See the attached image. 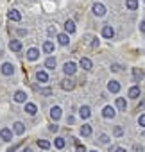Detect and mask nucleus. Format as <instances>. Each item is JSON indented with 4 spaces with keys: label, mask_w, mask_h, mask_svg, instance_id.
<instances>
[{
    "label": "nucleus",
    "mask_w": 145,
    "mask_h": 152,
    "mask_svg": "<svg viewBox=\"0 0 145 152\" xmlns=\"http://www.w3.org/2000/svg\"><path fill=\"white\" fill-rule=\"evenodd\" d=\"M61 88H63L64 91H72V90L75 88V81H74V79H70V77H66V79L61 81Z\"/></svg>",
    "instance_id": "f257e3e1"
},
{
    "label": "nucleus",
    "mask_w": 145,
    "mask_h": 152,
    "mask_svg": "<svg viewBox=\"0 0 145 152\" xmlns=\"http://www.w3.org/2000/svg\"><path fill=\"white\" fill-rule=\"evenodd\" d=\"M92 11H93V15H95V16H104V15H106V6H104V4H100V2H97V4H93Z\"/></svg>",
    "instance_id": "f03ea898"
},
{
    "label": "nucleus",
    "mask_w": 145,
    "mask_h": 152,
    "mask_svg": "<svg viewBox=\"0 0 145 152\" xmlns=\"http://www.w3.org/2000/svg\"><path fill=\"white\" fill-rule=\"evenodd\" d=\"M140 95H141L140 86H131V88H129V91H127V97H129V99H133V100L140 99Z\"/></svg>",
    "instance_id": "7ed1b4c3"
},
{
    "label": "nucleus",
    "mask_w": 145,
    "mask_h": 152,
    "mask_svg": "<svg viewBox=\"0 0 145 152\" xmlns=\"http://www.w3.org/2000/svg\"><path fill=\"white\" fill-rule=\"evenodd\" d=\"M75 70H77V66H75V63H72V61L64 63V66H63V72H64L66 75H74Z\"/></svg>",
    "instance_id": "20e7f679"
},
{
    "label": "nucleus",
    "mask_w": 145,
    "mask_h": 152,
    "mask_svg": "<svg viewBox=\"0 0 145 152\" xmlns=\"http://www.w3.org/2000/svg\"><path fill=\"white\" fill-rule=\"evenodd\" d=\"M102 36L106 38V39H113V36H115V29L108 23V25H104L102 27Z\"/></svg>",
    "instance_id": "39448f33"
},
{
    "label": "nucleus",
    "mask_w": 145,
    "mask_h": 152,
    "mask_svg": "<svg viewBox=\"0 0 145 152\" xmlns=\"http://www.w3.org/2000/svg\"><path fill=\"white\" fill-rule=\"evenodd\" d=\"M13 132H15V131H11L9 127H4L2 131H0V138H2L4 141H11V140H13Z\"/></svg>",
    "instance_id": "423d86ee"
},
{
    "label": "nucleus",
    "mask_w": 145,
    "mask_h": 152,
    "mask_svg": "<svg viewBox=\"0 0 145 152\" xmlns=\"http://www.w3.org/2000/svg\"><path fill=\"white\" fill-rule=\"evenodd\" d=\"M115 115H116V111H115V107H111V106H106V107L102 109V116H104L106 120L115 118Z\"/></svg>",
    "instance_id": "0eeeda50"
},
{
    "label": "nucleus",
    "mask_w": 145,
    "mask_h": 152,
    "mask_svg": "<svg viewBox=\"0 0 145 152\" xmlns=\"http://www.w3.org/2000/svg\"><path fill=\"white\" fill-rule=\"evenodd\" d=\"M0 72H2V75H13L15 73V66L11 63H4L2 68H0Z\"/></svg>",
    "instance_id": "6e6552de"
},
{
    "label": "nucleus",
    "mask_w": 145,
    "mask_h": 152,
    "mask_svg": "<svg viewBox=\"0 0 145 152\" xmlns=\"http://www.w3.org/2000/svg\"><path fill=\"white\" fill-rule=\"evenodd\" d=\"M50 118H52L54 122H57V120L61 118V107H59V106H54V107L50 109Z\"/></svg>",
    "instance_id": "1a4fd4ad"
},
{
    "label": "nucleus",
    "mask_w": 145,
    "mask_h": 152,
    "mask_svg": "<svg viewBox=\"0 0 145 152\" xmlns=\"http://www.w3.org/2000/svg\"><path fill=\"white\" fill-rule=\"evenodd\" d=\"M9 48H11L13 52H20V50H22V41H20V39H11V41H9Z\"/></svg>",
    "instance_id": "9d476101"
},
{
    "label": "nucleus",
    "mask_w": 145,
    "mask_h": 152,
    "mask_svg": "<svg viewBox=\"0 0 145 152\" xmlns=\"http://www.w3.org/2000/svg\"><path fill=\"white\" fill-rule=\"evenodd\" d=\"M38 57H40V50L38 48H29L27 50V59L29 61H36Z\"/></svg>",
    "instance_id": "9b49d317"
},
{
    "label": "nucleus",
    "mask_w": 145,
    "mask_h": 152,
    "mask_svg": "<svg viewBox=\"0 0 145 152\" xmlns=\"http://www.w3.org/2000/svg\"><path fill=\"white\" fill-rule=\"evenodd\" d=\"M90 115H92V109H90V106H83V107L79 109V116H81L83 120L90 118Z\"/></svg>",
    "instance_id": "f8f14e48"
},
{
    "label": "nucleus",
    "mask_w": 145,
    "mask_h": 152,
    "mask_svg": "<svg viewBox=\"0 0 145 152\" xmlns=\"http://www.w3.org/2000/svg\"><path fill=\"white\" fill-rule=\"evenodd\" d=\"M64 31H66V34H74L75 32V23L72 20H66L64 22Z\"/></svg>",
    "instance_id": "ddd939ff"
},
{
    "label": "nucleus",
    "mask_w": 145,
    "mask_h": 152,
    "mask_svg": "<svg viewBox=\"0 0 145 152\" xmlns=\"http://www.w3.org/2000/svg\"><path fill=\"white\" fill-rule=\"evenodd\" d=\"M141 79H143V72L140 68H133V81L134 83H140Z\"/></svg>",
    "instance_id": "4468645a"
},
{
    "label": "nucleus",
    "mask_w": 145,
    "mask_h": 152,
    "mask_svg": "<svg viewBox=\"0 0 145 152\" xmlns=\"http://www.w3.org/2000/svg\"><path fill=\"white\" fill-rule=\"evenodd\" d=\"M79 66L83 68V70H92V61L88 59V57H81V61H79Z\"/></svg>",
    "instance_id": "2eb2a0df"
},
{
    "label": "nucleus",
    "mask_w": 145,
    "mask_h": 152,
    "mask_svg": "<svg viewBox=\"0 0 145 152\" xmlns=\"http://www.w3.org/2000/svg\"><path fill=\"white\" fill-rule=\"evenodd\" d=\"M108 90H109L111 93H118V91H120V84H118V81H109V83H108Z\"/></svg>",
    "instance_id": "dca6fc26"
},
{
    "label": "nucleus",
    "mask_w": 145,
    "mask_h": 152,
    "mask_svg": "<svg viewBox=\"0 0 145 152\" xmlns=\"http://www.w3.org/2000/svg\"><path fill=\"white\" fill-rule=\"evenodd\" d=\"M25 100H27V93H25V91H16V93H15V102L22 104V102H25Z\"/></svg>",
    "instance_id": "f3484780"
},
{
    "label": "nucleus",
    "mask_w": 145,
    "mask_h": 152,
    "mask_svg": "<svg viewBox=\"0 0 145 152\" xmlns=\"http://www.w3.org/2000/svg\"><path fill=\"white\" fill-rule=\"evenodd\" d=\"M115 104H116V109H118V111H125V109H127V102H125V99H122V97H118Z\"/></svg>",
    "instance_id": "a211bd4d"
},
{
    "label": "nucleus",
    "mask_w": 145,
    "mask_h": 152,
    "mask_svg": "<svg viewBox=\"0 0 145 152\" xmlns=\"http://www.w3.org/2000/svg\"><path fill=\"white\" fill-rule=\"evenodd\" d=\"M138 0H125V7L129 9V11H136L138 9Z\"/></svg>",
    "instance_id": "6ab92c4d"
},
{
    "label": "nucleus",
    "mask_w": 145,
    "mask_h": 152,
    "mask_svg": "<svg viewBox=\"0 0 145 152\" xmlns=\"http://www.w3.org/2000/svg\"><path fill=\"white\" fill-rule=\"evenodd\" d=\"M57 41H59V45L66 47V45L70 43V38H68V34H66V32H64V34H57Z\"/></svg>",
    "instance_id": "aec40b11"
},
{
    "label": "nucleus",
    "mask_w": 145,
    "mask_h": 152,
    "mask_svg": "<svg viewBox=\"0 0 145 152\" xmlns=\"http://www.w3.org/2000/svg\"><path fill=\"white\" fill-rule=\"evenodd\" d=\"M9 20H13V22H20V20H22V15H20L16 9H13V11H9Z\"/></svg>",
    "instance_id": "412c9836"
},
{
    "label": "nucleus",
    "mask_w": 145,
    "mask_h": 152,
    "mask_svg": "<svg viewBox=\"0 0 145 152\" xmlns=\"http://www.w3.org/2000/svg\"><path fill=\"white\" fill-rule=\"evenodd\" d=\"M43 52L45 54H52L54 52V43L52 41H45L43 43Z\"/></svg>",
    "instance_id": "4be33fe9"
},
{
    "label": "nucleus",
    "mask_w": 145,
    "mask_h": 152,
    "mask_svg": "<svg viewBox=\"0 0 145 152\" xmlns=\"http://www.w3.org/2000/svg\"><path fill=\"white\" fill-rule=\"evenodd\" d=\"M90 134H92V125L90 124L81 125V136H90Z\"/></svg>",
    "instance_id": "5701e85b"
},
{
    "label": "nucleus",
    "mask_w": 145,
    "mask_h": 152,
    "mask_svg": "<svg viewBox=\"0 0 145 152\" xmlns=\"http://www.w3.org/2000/svg\"><path fill=\"white\" fill-rule=\"evenodd\" d=\"M36 79H38L40 83H47V81H48V75H47V72H43V70H41V72H38V73H36Z\"/></svg>",
    "instance_id": "b1692460"
},
{
    "label": "nucleus",
    "mask_w": 145,
    "mask_h": 152,
    "mask_svg": "<svg viewBox=\"0 0 145 152\" xmlns=\"http://www.w3.org/2000/svg\"><path fill=\"white\" fill-rule=\"evenodd\" d=\"M36 111H38V107H36L34 104H31V102L25 104V113H27V115H36Z\"/></svg>",
    "instance_id": "393cba45"
},
{
    "label": "nucleus",
    "mask_w": 145,
    "mask_h": 152,
    "mask_svg": "<svg viewBox=\"0 0 145 152\" xmlns=\"http://www.w3.org/2000/svg\"><path fill=\"white\" fill-rule=\"evenodd\" d=\"M13 131H15L16 134H23V132H25V127H23V124H22V122H16V124H15V127H13Z\"/></svg>",
    "instance_id": "a878e982"
},
{
    "label": "nucleus",
    "mask_w": 145,
    "mask_h": 152,
    "mask_svg": "<svg viewBox=\"0 0 145 152\" xmlns=\"http://www.w3.org/2000/svg\"><path fill=\"white\" fill-rule=\"evenodd\" d=\"M56 64H57V63H56V57H48V59L45 61V66H47L48 70H54V68H56Z\"/></svg>",
    "instance_id": "bb28decb"
},
{
    "label": "nucleus",
    "mask_w": 145,
    "mask_h": 152,
    "mask_svg": "<svg viewBox=\"0 0 145 152\" xmlns=\"http://www.w3.org/2000/svg\"><path fill=\"white\" fill-rule=\"evenodd\" d=\"M54 145H56V148H64V145H66V141H64V138H56L54 140Z\"/></svg>",
    "instance_id": "cd10ccee"
},
{
    "label": "nucleus",
    "mask_w": 145,
    "mask_h": 152,
    "mask_svg": "<svg viewBox=\"0 0 145 152\" xmlns=\"http://www.w3.org/2000/svg\"><path fill=\"white\" fill-rule=\"evenodd\" d=\"M38 147L43 148V150H48V148H50V141H47V140H38Z\"/></svg>",
    "instance_id": "c85d7f7f"
},
{
    "label": "nucleus",
    "mask_w": 145,
    "mask_h": 152,
    "mask_svg": "<svg viewBox=\"0 0 145 152\" xmlns=\"http://www.w3.org/2000/svg\"><path fill=\"white\" fill-rule=\"evenodd\" d=\"M54 91H52V88H40V95H43V97H50Z\"/></svg>",
    "instance_id": "c756f323"
},
{
    "label": "nucleus",
    "mask_w": 145,
    "mask_h": 152,
    "mask_svg": "<svg viewBox=\"0 0 145 152\" xmlns=\"http://www.w3.org/2000/svg\"><path fill=\"white\" fill-rule=\"evenodd\" d=\"M74 143H75V150H77V152H86V147H84V145H81L75 138H74Z\"/></svg>",
    "instance_id": "7c9ffc66"
},
{
    "label": "nucleus",
    "mask_w": 145,
    "mask_h": 152,
    "mask_svg": "<svg viewBox=\"0 0 145 152\" xmlns=\"http://www.w3.org/2000/svg\"><path fill=\"white\" fill-rule=\"evenodd\" d=\"M113 132H115V136H116V138H120V136L124 134V129H122L120 125H115V129H113Z\"/></svg>",
    "instance_id": "2f4dec72"
},
{
    "label": "nucleus",
    "mask_w": 145,
    "mask_h": 152,
    "mask_svg": "<svg viewBox=\"0 0 145 152\" xmlns=\"http://www.w3.org/2000/svg\"><path fill=\"white\" fill-rule=\"evenodd\" d=\"M99 141L104 143V145H108V143H109V136H108V134H100V136H99Z\"/></svg>",
    "instance_id": "473e14b6"
},
{
    "label": "nucleus",
    "mask_w": 145,
    "mask_h": 152,
    "mask_svg": "<svg viewBox=\"0 0 145 152\" xmlns=\"http://www.w3.org/2000/svg\"><path fill=\"white\" fill-rule=\"evenodd\" d=\"M138 125L140 127H145V115H140L138 116Z\"/></svg>",
    "instance_id": "72a5a7b5"
},
{
    "label": "nucleus",
    "mask_w": 145,
    "mask_h": 152,
    "mask_svg": "<svg viewBox=\"0 0 145 152\" xmlns=\"http://www.w3.org/2000/svg\"><path fill=\"white\" fill-rule=\"evenodd\" d=\"M120 70H122V66H120L118 63H113V64H111V72H120Z\"/></svg>",
    "instance_id": "f704fd0d"
},
{
    "label": "nucleus",
    "mask_w": 145,
    "mask_h": 152,
    "mask_svg": "<svg viewBox=\"0 0 145 152\" xmlns=\"http://www.w3.org/2000/svg\"><path fill=\"white\" fill-rule=\"evenodd\" d=\"M48 129H50V132H57V131H59V125H57V124H52Z\"/></svg>",
    "instance_id": "c9c22d12"
},
{
    "label": "nucleus",
    "mask_w": 145,
    "mask_h": 152,
    "mask_svg": "<svg viewBox=\"0 0 145 152\" xmlns=\"http://www.w3.org/2000/svg\"><path fill=\"white\" fill-rule=\"evenodd\" d=\"M133 148H134V152H143V147H141V145H138V143H136Z\"/></svg>",
    "instance_id": "e433bc0d"
},
{
    "label": "nucleus",
    "mask_w": 145,
    "mask_h": 152,
    "mask_svg": "<svg viewBox=\"0 0 145 152\" xmlns=\"http://www.w3.org/2000/svg\"><path fill=\"white\" fill-rule=\"evenodd\" d=\"M16 32H18V36H27V31L25 29H18Z\"/></svg>",
    "instance_id": "4c0bfd02"
},
{
    "label": "nucleus",
    "mask_w": 145,
    "mask_h": 152,
    "mask_svg": "<svg viewBox=\"0 0 145 152\" xmlns=\"http://www.w3.org/2000/svg\"><path fill=\"white\" fill-rule=\"evenodd\" d=\"M48 34L54 36V34H56V29H54V27H48Z\"/></svg>",
    "instance_id": "58836bf2"
},
{
    "label": "nucleus",
    "mask_w": 145,
    "mask_h": 152,
    "mask_svg": "<svg viewBox=\"0 0 145 152\" xmlns=\"http://www.w3.org/2000/svg\"><path fill=\"white\" fill-rule=\"evenodd\" d=\"M138 109H145V100H141V102L138 104Z\"/></svg>",
    "instance_id": "ea45409f"
},
{
    "label": "nucleus",
    "mask_w": 145,
    "mask_h": 152,
    "mask_svg": "<svg viewBox=\"0 0 145 152\" xmlns=\"http://www.w3.org/2000/svg\"><path fill=\"white\" fill-rule=\"evenodd\" d=\"M140 31H141V32H145V20L140 23Z\"/></svg>",
    "instance_id": "a19ab883"
},
{
    "label": "nucleus",
    "mask_w": 145,
    "mask_h": 152,
    "mask_svg": "<svg viewBox=\"0 0 145 152\" xmlns=\"http://www.w3.org/2000/svg\"><path fill=\"white\" fill-rule=\"evenodd\" d=\"M92 47H93V48H97V47H99V39H95V41H92Z\"/></svg>",
    "instance_id": "79ce46f5"
},
{
    "label": "nucleus",
    "mask_w": 145,
    "mask_h": 152,
    "mask_svg": "<svg viewBox=\"0 0 145 152\" xmlns=\"http://www.w3.org/2000/svg\"><path fill=\"white\" fill-rule=\"evenodd\" d=\"M115 152H127V150H125V148H122V147H116V150H115Z\"/></svg>",
    "instance_id": "37998d69"
},
{
    "label": "nucleus",
    "mask_w": 145,
    "mask_h": 152,
    "mask_svg": "<svg viewBox=\"0 0 145 152\" xmlns=\"http://www.w3.org/2000/svg\"><path fill=\"white\" fill-rule=\"evenodd\" d=\"M22 152H32V150H31V148H23Z\"/></svg>",
    "instance_id": "c03bdc74"
},
{
    "label": "nucleus",
    "mask_w": 145,
    "mask_h": 152,
    "mask_svg": "<svg viewBox=\"0 0 145 152\" xmlns=\"http://www.w3.org/2000/svg\"><path fill=\"white\" fill-rule=\"evenodd\" d=\"M90 152H97V150H90Z\"/></svg>",
    "instance_id": "a18cd8bd"
},
{
    "label": "nucleus",
    "mask_w": 145,
    "mask_h": 152,
    "mask_svg": "<svg viewBox=\"0 0 145 152\" xmlns=\"http://www.w3.org/2000/svg\"><path fill=\"white\" fill-rule=\"evenodd\" d=\"M143 2H145V0H143Z\"/></svg>",
    "instance_id": "49530a36"
}]
</instances>
